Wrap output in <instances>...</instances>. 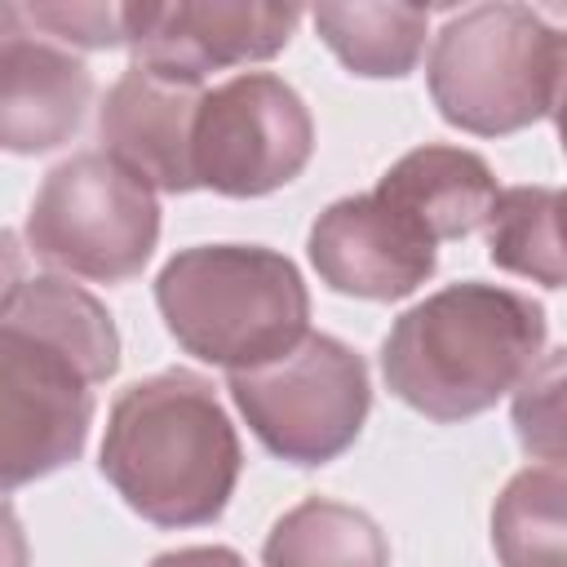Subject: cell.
<instances>
[{
  "mask_svg": "<svg viewBox=\"0 0 567 567\" xmlns=\"http://www.w3.org/2000/svg\"><path fill=\"white\" fill-rule=\"evenodd\" d=\"M146 567H248V563L230 545H186V549H168L151 558Z\"/></svg>",
  "mask_w": 567,
  "mask_h": 567,
  "instance_id": "obj_20",
  "label": "cell"
},
{
  "mask_svg": "<svg viewBox=\"0 0 567 567\" xmlns=\"http://www.w3.org/2000/svg\"><path fill=\"white\" fill-rule=\"evenodd\" d=\"M27 248L66 275L124 284L159 244V199L106 151H75L53 164L27 213Z\"/></svg>",
  "mask_w": 567,
  "mask_h": 567,
  "instance_id": "obj_6",
  "label": "cell"
},
{
  "mask_svg": "<svg viewBox=\"0 0 567 567\" xmlns=\"http://www.w3.org/2000/svg\"><path fill=\"white\" fill-rule=\"evenodd\" d=\"M487 261L518 279L567 288V208L558 186H509L487 217Z\"/></svg>",
  "mask_w": 567,
  "mask_h": 567,
  "instance_id": "obj_16",
  "label": "cell"
},
{
  "mask_svg": "<svg viewBox=\"0 0 567 567\" xmlns=\"http://www.w3.org/2000/svg\"><path fill=\"white\" fill-rule=\"evenodd\" d=\"M204 84H182L142 66H128L97 106L102 151L133 168L164 195H190L195 182V115L204 102Z\"/></svg>",
  "mask_w": 567,
  "mask_h": 567,
  "instance_id": "obj_12",
  "label": "cell"
},
{
  "mask_svg": "<svg viewBox=\"0 0 567 567\" xmlns=\"http://www.w3.org/2000/svg\"><path fill=\"white\" fill-rule=\"evenodd\" d=\"M261 567H390V540L372 514L332 496H306L266 532Z\"/></svg>",
  "mask_w": 567,
  "mask_h": 567,
  "instance_id": "obj_14",
  "label": "cell"
},
{
  "mask_svg": "<svg viewBox=\"0 0 567 567\" xmlns=\"http://www.w3.org/2000/svg\"><path fill=\"white\" fill-rule=\"evenodd\" d=\"M301 27L297 4L261 0H177V4H124L128 66L204 84L226 66L266 62L288 49Z\"/></svg>",
  "mask_w": 567,
  "mask_h": 567,
  "instance_id": "obj_9",
  "label": "cell"
},
{
  "mask_svg": "<svg viewBox=\"0 0 567 567\" xmlns=\"http://www.w3.org/2000/svg\"><path fill=\"white\" fill-rule=\"evenodd\" d=\"M9 13L66 49H120L124 44V4H9Z\"/></svg>",
  "mask_w": 567,
  "mask_h": 567,
  "instance_id": "obj_19",
  "label": "cell"
},
{
  "mask_svg": "<svg viewBox=\"0 0 567 567\" xmlns=\"http://www.w3.org/2000/svg\"><path fill=\"white\" fill-rule=\"evenodd\" d=\"M549 120H554L558 142H563V155H567V31H558V80H554Z\"/></svg>",
  "mask_w": 567,
  "mask_h": 567,
  "instance_id": "obj_21",
  "label": "cell"
},
{
  "mask_svg": "<svg viewBox=\"0 0 567 567\" xmlns=\"http://www.w3.org/2000/svg\"><path fill=\"white\" fill-rule=\"evenodd\" d=\"M377 195L394 204L408 221H416L434 244H443V239H465L478 226H487L501 199V186H496L492 164L478 151L425 142L399 155L381 173Z\"/></svg>",
  "mask_w": 567,
  "mask_h": 567,
  "instance_id": "obj_13",
  "label": "cell"
},
{
  "mask_svg": "<svg viewBox=\"0 0 567 567\" xmlns=\"http://www.w3.org/2000/svg\"><path fill=\"white\" fill-rule=\"evenodd\" d=\"M93 102V71L66 44L27 31L0 9V146L44 155L71 142Z\"/></svg>",
  "mask_w": 567,
  "mask_h": 567,
  "instance_id": "obj_11",
  "label": "cell"
},
{
  "mask_svg": "<svg viewBox=\"0 0 567 567\" xmlns=\"http://www.w3.org/2000/svg\"><path fill=\"white\" fill-rule=\"evenodd\" d=\"M554 80L558 27L527 4H474L452 13L425 62L443 124L474 137H509L545 120Z\"/></svg>",
  "mask_w": 567,
  "mask_h": 567,
  "instance_id": "obj_5",
  "label": "cell"
},
{
  "mask_svg": "<svg viewBox=\"0 0 567 567\" xmlns=\"http://www.w3.org/2000/svg\"><path fill=\"white\" fill-rule=\"evenodd\" d=\"M319 284L359 301H403L439 266V244L377 190L332 199L306 239Z\"/></svg>",
  "mask_w": 567,
  "mask_h": 567,
  "instance_id": "obj_10",
  "label": "cell"
},
{
  "mask_svg": "<svg viewBox=\"0 0 567 567\" xmlns=\"http://www.w3.org/2000/svg\"><path fill=\"white\" fill-rule=\"evenodd\" d=\"M545 306L518 288L461 279L403 310L381 341L385 390L412 412L456 425L523 385L545 350Z\"/></svg>",
  "mask_w": 567,
  "mask_h": 567,
  "instance_id": "obj_2",
  "label": "cell"
},
{
  "mask_svg": "<svg viewBox=\"0 0 567 567\" xmlns=\"http://www.w3.org/2000/svg\"><path fill=\"white\" fill-rule=\"evenodd\" d=\"M195 182L226 199H257L301 177L315 155V120L275 71H244L208 89L195 115Z\"/></svg>",
  "mask_w": 567,
  "mask_h": 567,
  "instance_id": "obj_8",
  "label": "cell"
},
{
  "mask_svg": "<svg viewBox=\"0 0 567 567\" xmlns=\"http://www.w3.org/2000/svg\"><path fill=\"white\" fill-rule=\"evenodd\" d=\"M257 443L288 465H328L363 434L372 408L368 363L354 346L310 332L292 354L226 381Z\"/></svg>",
  "mask_w": 567,
  "mask_h": 567,
  "instance_id": "obj_7",
  "label": "cell"
},
{
  "mask_svg": "<svg viewBox=\"0 0 567 567\" xmlns=\"http://www.w3.org/2000/svg\"><path fill=\"white\" fill-rule=\"evenodd\" d=\"M155 306L168 337L199 363L252 372L310 337L301 270L261 244H195L155 275Z\"/></svg>",
  "mask_w": 567,
  "mask_h": 567,
  "instance_id": "obj_4",
  "label": "cell"
},
{
  "mask_svg": "<svg viewBox=\"0 0 567 567\" xmlns=\"http://www.w3.org/2000/svg\"><path fill=\"white\" fill-rule=\"evenodd\" d=\"M120 372L111 310L71 279L4 284L0 306V474L4 492L35 483L84 452L93 385Z\"/></svg>",
  "mask_w": 567,
  "mask_h": 567,
  "instance_id": "obj_1",
  "label": "cell"
},
{
  "mask_svg": "<svg viewBox=\"0 0 567 567\" xmlns=\"http://www.w3.org/2000/svg\"><path fill=\"white\" fill-rule=\"evenodd\" d=\"M97 470L151 527H208L235 496L244 447L213 381L168 368L120 390Z\"/></svg>",
  "mask_w": 567,
  "mask_h": 567,
  "instance_id": "obj_3",
  "label": "cell"
},
{
  "mask_svg": "<svg viewBox=\"0 0 567 567\" xmlns=\"http://www.w3.org/2000/svg\"><path fill=\"white\" fill-rule=\"evenodd\" d=\"M319 40L332 58L363 80H403L416 71L430 35V9L421 4H319L315 13Z\"/></svg>",
  "mask_w": 567,
  "mask_h": 567,
  "instance_id": "obj_15",
  "label": "cell"
},
{
  "mask_svg": "<svg viewBox=\"0 0 567 567\" xmlns=\"http://www.w3.org/2000/svg\"><path fill=\"white\" fill-rule=\"evenodd\" d=\"M509 425L532 461L567 470V346L540 354L509 403Z\"/></svg>",
  "mask_w": 567,
  "mask_h": 567,
  "instance_id": "obj_18",
  "label": "cell"
},
{
  "mask_svg": "<svg viewBox=\"0 0 567 567\" xmlns=\"http://www.w3.org/2000/svg\"><path fill=\"white\" fill-rule=\"evenodd\" d=\"M492 549L501 567H567V470L527 465L492 505Z\"/></svg>",
  "mask_w": 567,
  "mask_h": 567,
  "instance_id": "obj_17",
  "label": "cell"
}]
</instances>
